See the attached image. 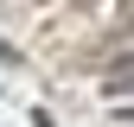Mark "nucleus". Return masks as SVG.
Instances as JSON below:
<instances>
[{"instance_id":"obj_1","label":"nucleus","mask_w":134,"mask_h":127,"mask_svg":"<svg viewBox=\"0 0 134 127\" xmlns=\"http://www.w3.org/2000/svg\"><path fill=\"white\" fill-rule=\"evenodd\" d=\"M109 121H115V127H134V102H128V108H115Z\"/></svg>"},{"instance_id":"obj_2","label":"nucleus","mask_w":134,"mask_h":127,"mask_svg":"<svg viewBox=\"0 0 134 127\" xmlns=\"http://www.w3.org/2000/svg\"><path fill=\"white\" fill-rule=\"evenodd\" d=\"M121 32H134V0H121Z\"/></svg>"}]
</instances>
